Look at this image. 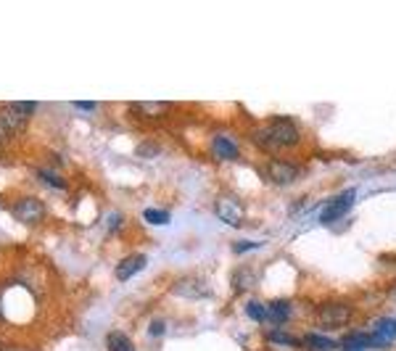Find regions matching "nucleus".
Returning <instances> with one entry per match:
<instances>
[{"label": "nucleus", "instance_id": "obj_1", "mask_svg": "<svg viewBox=\"0 0 396 351\" xmlns=\"http://www.w3.org/2000/svg\"><path fill=\"white\" fill-rule=\"evenodd\" d=\"M254 143L267 153H280L301 143V130L291 117H272L267 124L254 130Z\"/></svg>", "mask_w": 396, "mask_h": 351}, {"label": "nucleus", "instance_id": "obj_2", "mask_svg": "<svg viewBox=\"0 0 396 351\" xmlns=\"http://www.w3.org/2000/svg\"><path fill=\"white\" fill-rule=\"evenodd\" d=\"M37 103L35 100H19V103H6L0 109V141L8 138V135H16V132L24 130V124L30 121V117L35 114Z\"/></svg>", "mask_w": 396, "mask_h": 351}, {"label": "nucleus", "instance_id": "obj_3", "mask_svg": "<svg viewBox=\"0 0 396 351\" xmlns=\"http://www.w3.org/2000/svg\"><path fill=\"white\" fill-rule=\"evenodd\" d=\"M354 317V307L346 301H325L315 311V322L322 331H341Z\"/></svg>", "mask_w": 396, "mask_h": 351}, {"label": "nucleus", "instance_id": "obj_4", "mask_svg": "<svg viewBox=\"0 0 396 351\" xmlns=\"http://www.w3.org/2000/svg\"><path fill=\"white\" fill-rule=\"evenodd\" d=\"M354 201H356V188H346L344 193H338L336 198L327 201V206L320 214V222L322 225H333V222L344 220L349 211H351V206H354Z\"/></svg>", "mask_w": 396, "mask_h": 351}, {"label": "nucleus", "instance_id": "obj_5", "mask_svg": "<svg viewBox=\"0 0 396 351\" xmlns=\"http://www.w3.org/2000/svg\"><path fill=\"white\" fill-rule=\"evenodd\" d=\"M264 177H267L272 185H291L301 177V167L293 164V161H283V159H269L264 164Z\"/></svg>", "mask_w": 396, "mask_h": 351}, {"label": "nucleus", "instance_id": "obj_6", "mask_svg": "<svg viewBox=\"0 0 396 351\" xmlns=\"http://www.w3.org/2000/svg\"><path fill=\"white\" fill-rule=\"evenodd\" d=\"M11 214L13 220L24 222V225H37V222L45 220V203L40 198H19L13 206H11Z\"/></svg>", "mask_w": 396, "mask_h": 351}, {"label": "nucleus", "instance_id": "obj_7", "mask_svg": "<svg viewBox=\"0 0 396 351\" xmlns=\"http://www.w3.org/2000/svg\"><path fill=\"white\" fill-rule=\"evenodd\" d=\"M214 211H217V217L228 227H240L243 225V217H246V211H243V203L235 198V196H219L217 203H214Z\"/></svg>", "mask_w": 396, "mask_h": 351}, {"label": "nucleus", "instance_id": "obj_8", "mask_svg": "<svg viewBox=\"0 0 396 351\" xmlns=\"http://www.w3.org/2000/svg\"><path fill=\"white\" fill-rule=\"evenodd\" d=\"M172 293L180 296V299H209L211 288L204 280H198V278H182V280L172 285Z\"/></svg>", "mask_w": 396, "mask_h": 351}, {"label": "nucleus", "instance_id": "obj_9", "mask_svg": "<svg viewBox=\"0 0 396 351\" xmlns=\"http://www.w3.org/2000/svg\"><path fill=\"white\" fill-rule=\"evenodd\" d=\"M209 150H211V156L219 161H235L238 156H240V145H238L230 135H214L211 138V145H209Z\"/></svg>", "mask_w": 396, "mask_h": 351}, {"label": "nucleus", "instance_id": "obj_10", "mask_svg": "<svg viewBox=\"0 0 396 351\" xmlns=\"http://www.w3.org/2000/svg\"><path fill=\"white\" fill-rule=\"evenodd\" d=\"M148 264V259H146V254H132V256H124V259L117 264V270H114V275H117V280H129V278H135L143 267Z\"/></svg>", "mask_w": 396, "mask_h": 351}, {"label": "nucleus", "instance_id": "obj_11", "mask_svg": "<svg viewBox=\"0 0 396 351\" xmlns=\"http://www.w3.org/2000/svg\"><path fill=\"white\" fill-rule=\"evenodd\" d=\"M291 311H293V307L288 299H272L267 304V320L272 325H286L291 320Z\"/></svg>", "mask_w": 396, "mask_h": 351}, {"label": "nucleus", "instance_id": "obj_12", "mask_svg": "<svg viewBox=\"0 0 396 351\" xmlns=\"http://www.w3.org/2000/svg\"><path fill=\"white\" fill-rule=\"evenodd\" d=\"M304 343H307L312 351H336V349H341V343H338L336 338H327V335H322V333H307V335H304Z\"/></svg>", "mask_w": 396, "mask_h": 351}, {"label": "nucleus", "instance_id": "obj_13", "mask_svg": "<svg viewBox=\"0 0 396 351\" xmlns=\"http://www.w3.org/2000/svg\"><path fill=\"white\" fill-rule=\"evenodd\" d=\"M106 349L109 351H135V346H132L127 333L111 331L109 335H106Z\"/></svg>", "mask_w": 396, "mask_h": 351}, {"label": "nucleus", "instance_id": "obj_14", "mask_svg": "<svg viewBox=\"0 0 396 351\" xmlns=\"http://www.w3.org/2000/svg\"><path fill=\"white\" fill-rule=\"evenodd\" d=\"M375 335L383 341H396V317H383L375 322Z\"/></svg>", "mask_w": 396, "mask_h": 351}, {"label": "nucleus", "instance_id": "obj_15", "mask_svg": "<svg viewBox=\"0 0 396 351\" xmlns=\"http://www.w3.org/2000/svg\"><path fill=\"white\" fill-rule=\"evenodd\" d=\"M251 282H254V270H248V267L235 270V275H233V288H235L238 293H246Z\"/></svg>", "mask_w": 396, "mask_h": 351}, {"label": "nucleus", "instance_id": "obj_16", "mask_svg": "<svg viewBox=\"0 0 396 351\" xmlns=\"http://www.w3.org/2000/svg\"><path fill=\"white\" fill-rule=\"evenodd\" d=\"M169 103H132V111L140 114V117H161L167 114Z\"/></svg>", "mask_w": 396, "mask_h": 351}, {"label": "nucleus", "instance_id": "obj_17", "mask_svg": "<svg viewBox=\"0 0 396 351\" xmlns=\"http://www.w3.org/2000/svg\"><path fill=\"white\" fill-rule=\"evenodd\" d=\"M267 341L275 343V346H298V343H301L296 335H288V333H283V331H269Z\"/></svg>", "mask_w": 396, "mask_h": 351}, {"label": "nucleus", "instance_id": "obj_18", "mask_svg": "<svg viewBox=\"0 0 396 351\" xmlns=\"http://www.w3.org/2000/svg\"><path fill=\"white\" fill-rule=\"evenodd\" d=\"M246 314L254 322H264V320H267V307H264V304H259V301H248V304H246Z\"/></svg>", "mask_w": 396, "mask_h": 351}, {"label": "nucleus", "instance_id": "obj_19", "mask_svg": "<svg viewBox=\"0 0 396 351\" xmlns=\"http://www.w3.org/2000/svg\"><path fill=\"white\" fill-rule=\"evenodd\" d=\"M143 220L148 222V225H167L169 214L164 209H146L143 211Z\"/></svg>", "mask_w": 396, "mask_h": 351}, {"label": "nucleus", "instance_id": "obj_20", "mask_svg": "<svg viewBox=\"0 0 396 351\" xmlns=\"http://www.w3.org/2000/svg\"><path fill=\"white\" fill-rule=\"evenodd\" d=\"M37 177H42V180L48 182V185H53V188H66V180L64 177H59V174H53V172H48V169H37Z\"/></svg>", "mask_w": 396, "mask_h": 351}, {"label": "nucleus", "instance_id": "obj_21", "mask_svg": "<svg viewBox=\"0 0 396 351\" xmlns=\"http://www.w3.org/2000/svg\"><path fill=\"white\" fill-rule=\"evenodd\" d=\"M164 333H167V322H164V320H153L148 325V335H151V338H161Z\"/></svg>", "mask_w": 396, "mask_h": 351}, {"label": "nucleus", "instance_id": "obj_22", "mask_svg": "<svg viewBox=\"0 0 396 351\" xmlns=\"http://www.w3.org/2000/svg\"><path fill=\"white\" fill-rule=\"evenodd\" d=\"M161 150H158L156 143H140L138 145V156H158Z\"/></svg>", "mask_w": 396, "mask_h": 351}, {"label": "nucleus", "instance_id": "obj_23", "mask_svg": "<svg viewBox=\"0 0 396 351\" xmlns=\"http://www.w3.org/2000/svg\"><path fill=\"white\" fill-rule=\"evenodd\" d=\"M254 249H262V243H257V241H238L235 246H233V251H235V254H246V251H254Z\"/></svg>", "mask_w": 396, "mask_h": 351}, {"label": "nucleus", "instance_id": "obj_24", "mask_svg": "<svg viewBox=\"0 0 396 351\" xmlns=\"http://www.w3.org/2000/svg\"><path fill=\"white\" fill-rule=\"evenodd\" d=\"M122 222H124V220H122V214H111V217H109V232H117Z\"/></svg>", "mask_w": 396, "mask_h": 351}, {"label": "nucleus", "instance_id": "obj_25", "mask_svg": "<svg viewBox=\"0 0 396 351\" xmlns=\"http://www.w3.org/2000/svg\"><path fill=\"white\" fill-rule=\"evenodd\" d=\"M74 106H77V109H82V111H93L95 106H98V103H93V100H77Z\"/></svg>", "mask_w": 396, "mask_h": 351}, {"label": "nucleus", "instance_id": "obj_26", "mask_svg": "<svg viewBox=\"0 0 396 351\" xmlns=\"http://www.w3.org/2000/svg\"><path fill=\"white\" fill-rule=\"evenodd\" d=\"M341 349H344V351H362L359 346H351V343H346V341L341 343Z\"/></svg>", "mask_w": 396, "mask_h": 351}, {"label": "nucleus", "instance_id": "obj_27", "mask_svg": "<svg viewBox=\"0 0 396 351\" xmlns=\"http://www.w3.org/2000/svg\"><path fill=\"white\" fill-rule=\"evenodd\" d=\"M0 156H3V141H0Z\"/></svg>", "mask_w": 396, "mask_h": 351}]
</instances>
